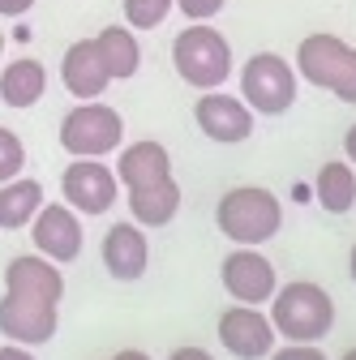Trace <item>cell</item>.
I'll return each mask as SVG.
<instances>
[{
  "label": "cell",
  "instance_id": "cell-4",
  "mask_svg": "<svg viewBox=\"0 0 356 360\" xmlns=\"http://www.w3.org/2000/svg\"><path fill=\"white\" fill-rule=\"evenodd\" d=\"M292 65L309 86L331 90L339 103H356V48H348L339 34H305Z\"/></svg>",
  "mask_w": 356,
  "mask_h": 360
},
{
  "label": "cell",
  "instance_id": "cell-2",
  "mask_svg": "<svg viewBox=\"0 0 356 360\" xmlns=\"http://www.w3.org/2000/svg\"><path fill=\"white\" fill-rule=\"evenodd\" d=\"M215 223L232 245H266L275 240L279 228H284V206L271 189L262 185H241V189H228L215 206Z\"/></svg>",
  "mask_w": 356,
  "mask_h": 360
},
{
  "label": "cell",
  "instance_id": "cell-27",
  "mask_svg": "<svg viewBox=\"0 0 356 360\" xmlns=\"http://www.w3.org/2000/svg\"><path fill=\"white\" fill-rule=\"evenodd\" d=\"M167 360H215V356H210L206 347H193V343H185V347H176Z\"/></svg>",
  "mask_w": 356,
  "mask_h": 360
},
{
  "label": "cell",
  "instance_id": "cell-20",
  "mask_svg": "<svg viewBox=\"0 0 356 360\" xmlns=\"http://www.w3.org/2000/svg\"><path fill=\"white\" fill-rule=\"evenodd\" d=\"M48 202L43 198V185L30 176H13L0 185V228L5 232H22L30 228V219L39 214V206Z\"/></svg>",
  "mask_w": 356,
  "mask_h": 360
},
{
  "label": "cell",
  "instance_id": "cell-19",
  "mask_svg": "<svg viewBox=\"0 0 356 360\" xmlns=\"http://www.w3.org/2000/svg\"><path fill=\"white\" fill-rule=\"evenodd\" d=\"M95 48H99V60L103 69L112 73V82H125L142 69V43L133 34V26H108L95 34Z\"/></svg>",
  "mask_w": 356,
  "mask_h": 360
},
{
  "label": "cell",
  "instance_id": "cell-7",
  "mask_svg": "<svg viewBox=\"0 0 356 360\" xmlns=\"http://www.w3.org/2000/svg\"><path fill=\"white\" fill-rule=\"evenodd\" d=\"M61 193L77 214H108L120 193L116 167H108L103 159H73L61 176Z\"/></svg>",
  "mask_w": 356,
  "mask_h": 360
},
{
  "label": "cell",
  "instance_id": "cell-11",
  "mask_svg": "<svg viewBox=\"0 0 356 360\" xmlns=\"http://www.w3.org/2000/svg\"><path fill=\"white\" fill-rule=\"evenodd\" d=\"M30 240H34V253L52 257L56 266L77 262L82 257V219H77V210L69 202L65 206L43 202L39 214L30 219Z\"/></svg>",
  "mask_w": 356,
  "mask_h": 360
},
{
  "label": "cell",
  "instance_id": "cell-5",
  "mask_svg": "<svg viewBox=\"0 0 356 360\" xmlns=\"http://www.w3.org/2000/svg\"><path fill=\"white\" fill-rule=\"evenodd\" d=\"M125 142V120L112 103L86 99L73 112H65L61 120V146L73 159H103Z\"/></svg>",
  "mask_w": 356,
  "mask_h": 360
},
{
  "label": "cell",
  "instance_id": "cell-17",
  "mask_svg": "<svg viewBox=\"0 0 356 360\" xmlns=\"http://www.w3.org/2000/svg\"><path fill=\"white\" fill-rule=\"evenodd\" d=\"M172 176V155L163 142H133L120 150L116 159V180H120V189H133V185H151V180H163Z\"/></svg>",
  "mask_w": 356,
  "mask_h": 360
},
{
  "label": "cell",
  "instance_id": "cell-22",
  "mask_svg": "<svg viewBox=\"0 0 356 360\" xmlns=\"http://www.w3.org/2000/svg\"><path fill=\"white\" fill-rule=\"evenodd\" d=\"M120 5H125V26H133V30H155L176 9V0H120Z\"/></svg>",
  "mask_w": 356,
  "mask_h": 360
},
{
  "label": "cell",
  "instance_id": "cell-10",
  "mask_svg": "<svg viewBox=\"0 0 356 360\" xmlns=\"http://www.w3.org/2000/svg\"><path fill=\"white\" fill-rule=\"evenodd\" d=\"M275 322L258 304H232L219 313V343L236 360H266L275 352Z\"/></svg>",
  "mask_w": 356,
  "mask_h": 360
},
{
  "label": "cell",
  "instance_id": "cell-26",
  "mask_svg": "<svg viewBox=\"0 0 356 360\" xmlns=\"http://www.w3.org/2000/svg\"><path fill=\"white\" fill-rule=\"evenodd\" d=\"M34 9V0H0V18H26Z\"/></svg>",
  "mask_w": 356,
  "mask_h": 360
},
{
  "label": "cell",
  "instance_id": "cell-31",
  "mask_svg": "<svg viewBox=\"0 0 356 360\" xmlns=\"http://www.w3.org/2000/svg\"><path fill=\"white\" fill-rule=\"evenodd\" d=\"M348 275H352V283H356V245H352V253H348Z\"/></svg>",
  "mask_w": 356,
  "mask_h": 360
},
{
  "label": "cell",
  "instance_id": "cell-9",
  "mask_svg": "<svg viewBox=\"0 0 356 360\" xmlns=\"http://www.w3.org/2000/svg\"><path fill=\"white\" fill-rule=\"evenodd\" d=\"M219 279H224V292L236 304H271V296L279 288L275 266L266 262L253 245H236L224 257V266H219Z\"/></svg>",
  "mask_w": 356,
  "mask_h": 360
},
{
  "label": "cell",
  "instance_id": "cell-18",
  "mask_svg": "<svg viewBox=\"0 0 356 360\" xmlns=\"http://www.w3.org/2000/svg\"><path fill=\"white\" fill-rule=\"evenodd\" d=\"M48 90V69L39 60L22 56V60H9L0 69V103L5 108H34Z\"/></svg>",
  "mask_w": 356,
  "mask_h": 360
},
{
  "label": "cell",
  "instance_id": "cell-29",
  "mask_svg": "<svg viewBox=\"0 0 356 360\" xmlns=\"http://www.w3.org/2000/svg\"><path fill=\"white\" fill-rule=\"evenodd\" d=\"M343 159H348V163L356 167V124H352V129L343 133Z\"/></svg>",
  "mask_w": 356,
  "mask_h": 360
},
{
  "label": "cell",
  "instance_id": "cell-16",
  "mask_svg": "<svg viewBox=\"0 0 356 360\" xmlns=\"http://www.w3.org/2000/svg\"><path fill=\"white\" fill-rule=\"evenodd\" d=\"M125 206H129L133 223H142V228H167L176 210H181V185L172 176L151 180V185H133V189H125Z\"/></svg>",
  "mask_w": 356,
  "mask_h": 360
},
{
  "label": "cell",
  "instance_id": "cell-15",
  "mask_svg": "<svg viewBox=\"0 0 356 360\" xmlns=\"http://www.w3.org/2000/svg\"><path fill=\"white\" fill-rule=\"evenodd\" d=\"M61 82H65V90H69L77 103L99 99L103 90H108L112 73L99 60L95 39H77V43H69V48H65V56H61Z\"/></svg>",
  "mask_w": 356,
  "mask_h": 360
},
{
  "label": "cell",
  "instance_id": "cell-1",
  "mask_svg": "<svg viewBox=\"0 0 356 360\" xmlns=\"http://www.w3.org/2000/svg\"><path fill=\"white\" fill-rule=\"evenodd\" d=\"M271 322H275V335L288 343H322L335 326V300L326 288L296 279L288 288H275Z\"/></svg>",
  "mask_w": 356,
  "mask_h": 360
},
{
  "label": "cell",
  "instance_id": "cell-12",
  "mask_svg": "<svg viewBox=\"0 0 356 360\" xmlns=\"http://www.w3.org/2000/svg\"><path fill=\"white\" fill-rule=\"evenodd\" d=\"M193 120H198V129L206 133L210 142H224V146L245 142L253 133V108L245 99L228 95L224 86H219V90H202V99L193 103Z\"/></svg>",
  "mask_w": 356,
  "mask_h": 360
},
{
  "label": "cell",
  "instance_id": "cell-3",
  "mask_svg": "<svg viewBox=\"0 0 356 360\" xmlns=\"http://www.w3.org/2000/svg\"><path fill=\"white\" fill-rule=\"evenodd\" d=\"M172 65L185 86L193 90H219L232 77V43L210 22H193L172 39Z\"/></svg>",
  "mask_w": 356,
  "mask_h": 360
},
{
  "label": "cell",
  "instance_id": "cell-32",
  "mask_svg": "<svg viewBox=\"0 0 356 360\" xmlns=\"http://www.w3.org/2000/svg\"><path fill=\"white\" fill-rule=\"evenodd\" d=\"M343 360H356V347H352V352H343Z\"/></svg>",
  "mask_w": 356,
  "mask_h": 360
},
{
  "label": "cell",
  "instance_id": "cell-6",
  "mask_svg": "<svg viewBox=\"0 0 356 360\" xmlns=\"http://www.w3.org/2000/svg\"><path fill=\"white\" fill-rule=\"evenodd\" d=\"M241 99L258 116H284L296 103V65L279 52H253L241 69Z\"/></svg>",
  "mask_w": 356,
  "mask_h": 360
},
{
  "label": "cell",
  "instance_id": "cell-21",
  "mask_svg": "<svg viewBox=\"0 0 356 360\" xmlns=\"http://www.w3.org/2000/svg\"><path fill=\"white\" fill-rule=\"evenodd\" d=\"M314 198L326 214H348L356 206V167L348 159L322 163V172L314 176Z\"/></svg>",
  "mask_w": 356,
  "mask_h": 360
},
{
  "label": "cell",
  "instance_id": "cell-28",
  "mask_svg": "<svg viewBox=\"0 0 356 360\" xmlns=\"http://www.w3.org/2000/svg\"><path fill=\"white\" fill-rule=\"evenodd\" d=\"M0 360H34V352L22 347V343H5V347H0Z\"/></svg>",
  "mask_w": 356,
  "mask_h": 360
},
{
  "label": "cell",
  "instance_id": "cell-23",
  "mask_svg": "<svg viewBox=\"0 0 356 360\" xmlns=\"http://www.w3.org/2000/svg\"><path fill=\"white\" fill-rule=\"evenodd\" d=\"M22 167H26V146H22V138H18L13 129L0 124V185H5V180H13V176H22Z\"/></svg>",
  "mask_w": 356,
  "mask_h": 360
},
{
  "label": "cell",
  "instance_id": "cell-33",
  "mask_svg": "<svg viewBox=\"0 0 356 360\" xmlns=\"http://www.w3.org/2000/svg\"><path fill=\"white\" fill-rule=\"evenodd\" d=\"M0 52H5V34H0Z\"/></svg>",
  "mask_w": 356,
  "mask_h": 360
},
{
  "label": "cell",
  "instance_id": "cell-24",
  "mask_svg": "<svg viewBox=\"0 0 356 360\" xmlns=\"http://www.w3.org/2000/svg\"><path fill=\"white\" fill-rule=\"evenodd\" d=\"M224 5L228 0H176V9H181L189 22H210V18H219Z\"/></svg>",
  "mask_w": 356,
  "mask_h": 360
},
{
  "label": "cell",
  "instance_id": "cell-30",
  "mask_svg": "<svg viewBox=\"0 0 356 360\" xmlns=\"http://www.w3.org/2000/svg\"><path fill=\"white\" fill-rule=\"evenodd\" d=\"M108 360H151V356L138 352V347H125V352H116V356H108Z\"/></svg>",
  "mask_w": 356,
  "mask_h": 360
},
{
  "label": "cell",
  "instance_id": "cell-14",
  "mask_svg": "<svg viewBox=\"0 0 356 360\" xmlns=\"http://www.w3.org/2000/svg\"><path fill=\"white\" fill-rule=\"evenodd\" d=\"M5 292H18V296H34V300H48V304H61L65 296V275L52 257L43 253H22L5 266Z\"/></svg>",
  "mask_w": 356,
  "mask_h": 360
},
{
  "label": "cell",
  "instance_id": "cell-8",
  "mask_svg": "<svg viewBox=\"0 0 356 360\" xmlns=\"http://www.w3.org/2000/svg\"><path fill=\"white\" fill-rule=\"evenodd\" d=\"M56 326H61L56 304L34 300V296H18V292L0 296V335H5V343L43 347V343H52Z\"/></svg>",
  "mask_w": 356,
  "mask_h": 360
},
{
  "label": "cell",
  "instance_id": "cell-13",
  "mask_svg": "<svg viewBox=\"0 0 356 360\" xmlns=\"http://www.w3.org/2000/svg\"><path fill=\"white\" fill-rule=\"evenodd\" d=\"M146 266H151V240L142 232V223L129 219V223L108 228V236H103V270L112 279L133 283V279L146 275Z\"/></svg>",
  "mask_w": 356,
  "mask_h": 360
},
{
  "label": "cell",
  "instance_id": "cell-25",
  "mask_svg": "<svg viewBox=\"0 0 356 360\" xmlns=\"http://www.w3.org/2000/svg\"><path fill=\"white\" fill-rule=\"evenodd\" d=\"M266 360H326V352H322L318 343H288V347L271 352Z\"/></svg>",
  "mask_w": 356,
  "mask_h": 360
}]
</instances>
